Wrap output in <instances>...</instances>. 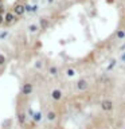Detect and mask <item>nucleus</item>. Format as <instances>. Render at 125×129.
Wrapping results in <instances>:
<instances>
[{"instance_id": "9b49d317", "label": "nucleus", "mask_w": 125, "mask_h": 129, "mask_svg": "<svg viewBox=\"0 0 125 129\" xmlns=\"http://www.w3.org/2000/svg\"><path fill=\"white\" fill-rule=\"evenodd\" d=\"M28 30H30V32H38L39 26L38 24H30V26H28Z\"/></svg>"}, {"instance_id": "aec40b11", "label": "nucleus", "mask_w": 125, "mask_h": 129, "mask_svg": "<svg viewBox=\"0 0 125 129\" xmlns=\"http://www.w3.org/2000/svg\"><path fill=\"white\" fill-rule=\"evenodd\" d=\"M4 23V18H3V15L0 14V24H3Z\"/></svg>"}, {"instance_id": "7ed1b4c3", "label": "nucleus", "mask_w": 125, "mask_h": 129, "mask_svg": "<svg viewBox=\"0 0 125 129\" xmlns=\"http://www.w3.org/2000/svg\"><path fill=\"white\" fill-rule=\"evenodd\" d=\"M87 87H89V82L86 79H79L78 82H77V89H78L79 91L87 90Z\"/></svg>"}, {"instance_id": "412c9836", "label": "nucleus", "mask_w": 125, "mask_h": 129, "mask_svg": "<svg viewBox=\"0 0 125 129\" xmlns=\"http://www.w3.org/2000/svg\"><path fill=\"white\" fill-rule=\"evenodd\" d=\"M2 3H3V0H0V7H2V6H3V4H2Z\"/></svg>"}, {"instance_id": "a211bd4d", "label": "nucleus", "mask_w": 125, "mask_h": 129, "mask_svg": "<svg viewBox=\"0 0 125 129\" xmlns=\"http://www.w3.org/2000/svg\"><path fill=\"white\" fill-rule=\"evenodd\" d=\"M7 35H8V32H7V31H3V32H0V39H4Z\"/></svg>"}, {"instance_id": "6e6552de", "label": "nucleus", "mask_w": 125, "mask_h": 129, "mask_svg": "<svg viewBox=\"0 0 125 129\" xmlns=\"http://www.w3.org/2000/svg\"><path fill=\"white\" fill-rule=\"evenodd\" d=\"M47 27H48V20L46 18H40V28H42V30H46Z\"/></svg>"}, {"instance_id": "dca6fc26", "label": "nucleus", "mask_w": 125, "mask_h": 129, "mask_svg": "<svg viewBox=\"0 0 125 129\" xmlns=\"http://www.w3.org/2000/svg\"><path fill=\"white\" fill-rule=\"evenodd\" d=\"M6 56H4L3 54H0V66H2V64H4V63H6Z\"/></svg>"}, {"instance_id": "f3484780", "label": "nucleus", "mask_w": 125, "mask_h": 129, "mask_svg": "<svg viewBox=\"0 0 125 129\" xmlns=\"http://www.w3.org/2000/svg\"><path fill=\"white\" fill-rule=\"evenodd\" d=\"M35 67H36V69H42V60H36Z\"/></svg>"}, {"instance_id": "9d476101", "label": "nucleus", "mask_w": 125, "mask_h": 129, "mask_svg": "<svg viewBox=\"0 0 125 129\" xmlns=\"http://www.w3.org/2000/svg\"><path fill=\"white\" fill-rule=\"evenodd\" d=\"M46 117H47L48 121H54V120L56 118V113H55V112H48Z\"/></svg>"}, {"instance_id": "f257e3e1", "label": "nucleus", "mask_w": 125, "mask_h": 129, "mask_svg": "<svg viewBox=\"0 0 125 129\" xmlns=\"http://www.w3.org/2000/svg\"><path fill=\"white\" fill-rule=\"evenodd\" d=\"M113 108H114V105H113V101H110V100H104L101 102V109L104 112H112Z\"/></svg>"}, {"instance_id": "0eeeda50", "label": "nucleus", "mask_w": 125, "mask_h": 129, "mask_svg": "<svg viewBox=\"0 0 125 129\" xmlns=\"http://www.w3.org/2000/svg\"><path fill=\"white\" fill-rule=\"evenodd\" d=\"M26 118H27V116H26V113H24V112H19L18 113V121H19L20 125L26 124Z\"/></svg>"}, {"instance_id": "39448f33", "label": "nucleus", "mask_w": 125, "mask_h": 129, "mask_svg": "<svg viewBox=\"0 0 125 129\" xmlns=\"http://www.w3.org/2000/svg\"><path fill=\"white\" fill-rule=\"evenodd\" d=\"M32 90H34V86H32V83H24L23 87H22V94L24 95H28L31 94Z\"/></svg>"}, {"instance_id": "f8f14e48", "label": "nucleus", "mask_w": 125, "mask_h": 129, "mask_svg": "<svg viewBox=\"0 0 125 129\" xmlns=\"http://www.w3.org/2000/svg\"><path fill=\"white\" fill-rule=\"evenodd\" d=\"M48 73H50L51 75H56V74H58V67H56V66H51L50 69H48Z\"/></svg>"}, {"instance_id": "2eb2a0df", "label": "nucleus", "mask_w": 125, "mask_h": 129, "mask_svg": "<svg viewBox=\"0 0 125 129\" xmlns=\"http://www.w3.org/2000/svg\"><path fill=\"white\" fill-rule=\"evenodd\" d=\"M32 117H34V121H36V122H38V121L42 118V114L38 112V113H34V116H32Z\"/></svg>"}, {"instance_id": "4be33fe9", "label": "nucleus", "mask_w": 125, "mask_h": 129, "mask_svg": "<svg viewBox=\"0 0 125 129\" xmlns=\"http://www.w3.org/2000/svg\"><path fill=\"white\" fill-rule=\"evenodd\" d=\"M47 2H48V3H52V2H54V0H47Z\"/></svg>"}, {"instance_id": "20e7f679", "label": "nucleus", "mask_w": 125, "mask_h": 129, "mask_svg": "<svg viewBox=\"0 0 125 129\" xmlns=\"http://www.w3.org/2000/svg\"><path fill=\"white\" fill-rule=\"evenodd\" d=\"M16 20V15L14 12H7L6 16H4V23L6 24H12Z\"/></svg>"}, {"instance_id": "6ab92c4d", "label": "nucleus", "mask_w": 125, "mask_h": 129, "mask_svg": "<svg viewBox=\"0 0 125 129\" xmlns=\"http://www.w3.org/2000/svg\"><path fill=\"white\" fill-rule=\"evenodd\" d=\"M121 60L125 63V52H122V54H121Z\"/></svg>"}, {"instance_id": "ddd939ff", "label": "nucleus", "mask_w": 125, "mask_h": 129, "mask_svg": "<svg viewBox=\"0 0 125 129\" xmlns=\"http://www.w3.org/2000/svg\"><path fill=\"white\" fill-rule=\"evenodd\" d=\"M114 66H116V59H113V60H112V62H110V63H109V64H108V67H106V70H108V71H109V70H112V69H113V67H114Z\"/></svg>"}, {"instance_id": "423d86ee", "label": "nucleus", "mask_w": 125, "mask_h": 129, "mask_svg": "<svg viewBox=\"0 0 125 129\" xmlns=\"http://www.w3.org/2000/svg\"><path fill=\"white\" fill-rule=\"evenodd\" d=\"M51 97L55 101H60V100H62V97H63V94H62V91H60L59 89H54V90L51 91Z\"/></svg>"}, {"instance_id": "1a4fd4ad", "label": "nucleus", "mask_w": 125, "mask_h": 129, "mask_svg": "<svg viewBox=\"0 0 125 129\" xmlns=\"http://www.w3.org/2000/svg\"><path fill=\"white\" fill-rule=\"evenodd\" d=\"M116 36H117V39H118V40H122L125 38V30H118V31H117V34H116Z\"/></svg>"}, {"instance_id": "4468645a", "label": "nucleus", "mask_w": 125, "mask_h": 129, "mask_svg": "<svg viewBox=\"0 0 125 129\" xmlns=\"http://www.w3.org/2000/svg\"><path fill=\"white\" fill-rule=\"evenodd\" d=\"M74 74H75V70H74V69H67V70H66V75L73 77Z\"/></svg>"}, {"instance_id": "f03ea898", "label": "nucleus", "mask_w": 125, "mask_h": 129, "mask_svg": "<svg viewBox=\"0 0 125 129\" xmlns=\"http://www.w3.org/2000/svg\"><path fill=\"white\" fill-rule=\"evenodd\" d=\"M14 14L16 15V16H22L24 12H27L26 11V6H23V4H16V6L14 7Z\"/></svg>"}]
</instances>
